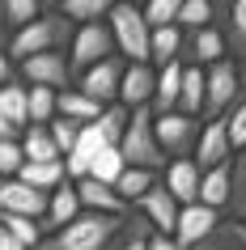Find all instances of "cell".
Segmentation results:
<instances>
[{
    "mask_svg": "<svg viewBox=\"0 0 246 250\" xmlns=\"http://www.w3.org/2000/svg\"><path fill=\"white\" fill-rule=\"evenodd\" d=\"M128 216H102V212H81L77 221H68L64 229L47 233L34 250H111L119 233H123Z\"/></svg>",
    "mask_w": 246,
    "mask_h": 250,
    "instance_id": "1",
    "label": "cell"
},
{
    "mask_svg": "<svg viewBox=\"0 0 246 250\" xmlns=\"http://www.w3.org/2000/svg\"><path fill=\"white\" fill-rule=\"evenodd\" d=\"M68 42H72V21H68L60 9H43L39 21H30L26 30L9 34V47H4V55H9L13 64H22V60H34V55L68 51Z\"/></svg>",
    "mask_w": 246,
    "mask_h": 250,
    "instance_id": "2",
    "label": "cell"
},
{
    "mask_svg": "<svg viewBox=\"0 0 246 250\" xmlns=\"http://www.w3.org/2000/svg\"><path fill=\"white\" fill-rule=\"evenodd\" d=\"M115 148H119V157H123V166H132V170H149V174L166 170V157H161L157 136H153V110L149 106H140V110L128 115V127H123Z\"/></svg>",
    "mask_w": 246,
    "mask_h": 250,
    "instance_id": "3",
    "label": "cell"
},
{
    "mask_svg": "<svg viewBox=\"0 0 246 250\" xmlns=\"http://www.w3.org/2000/svg\"><path fill=\"white\" fill-rule=\"evenodd\" d=\"M242 98H246V89H242V64H233L229 55H225V60H217L212 68H204V110H200V123L225 119Z\"/></svg>",
    "mask_w": 246,
    "mask_h": 250,
    "instance_id": "4",
    "label": "cell"
},
{
    "mask_svg": "<svg viewBox=\"0 0 246 250\" xmlns=\"http://www.w3.org/2000/svg\"><path fill=\"white\" fill-rule=\"evenodd\" d=\"M106 30H111V42H115V55L123 64H149V26L136 4H111L106 13Z\"/></svg>",
    "mask_w": 246,
    "mask_h": 250,
    "instance_id": "5",
    "label": "cell"
},
{
    "mask_svg": "<svg viewBox=\"0 0 246 250\" xmlns=\"http://www.w3.org/2000/svg\"><path fill=\"white\" fill-rule=\"evenodd\" d=\"M200 127H204L200 119L179 115V110H170V115H153V136H157L161 157H166V161L191 157V153H195V140H200Z\"/></svg>",
    "mask_w": 246,
    "mask_h": 250,
    "instance_id": "6",
    "label": "cell"
},
{
    "mask_svg": "<svg viewBox=\"0 0 246 250\" xmlns=\"http://www.w3.org/2000/svg\"><path fill=\"white\" fill-rule=\"evenodd\" d=\"M17 77H22V85H30V89H51V93L72 89V64H68V51H51V55L22 60V64H17Z\"/></svg>",
    "mask_w": 246,
    "mask_h": 250,
    "instance_id": "7",
    "label": "cell"
},
{
    "mask_svg": "<svg viewBox=\"0 0 246 250\" xmlns=\"http://www.w3.org/2000/svg\"><path fill=\"white\" fill-rule=\"evenodd\" d=\"M115 55V42H111V30L106 21H89V26H72V42H68V64L72 72H85V68L102 64Z\"/></svg>",
    "mask_w": 246,
    "mask_h": 250,
    "instance_id": "8",
    "label": "cell"
},
{
    "mask_svg": "<svg viewBox=\"0 0 246 250\" xmlns=\"http://www.w3.org/2000/svg\"><path fill=\"white\" fill-rule=\"evenodd\" d=\"M217 225H221V212L204 208V204H187V208H179V221H174V246L179 250L204 246Z\"/></svg>",
    "mask_w": 246,
    "mask_h": 250,
    "instance_id": "9",
    "label": "cell"
},
{
    "mask_svg": "<svg viewBox=\"0 0 246 250\" xmlns=\"http://www.w3.org/2000/svg\"><path fill=\"white\" fill-rule=\"evenodd\" d=\"M119 77H123V60L111 55V60H102V64L85 68L72 89H81L85 98H93L98 106H115V98H119Z\"/></svg>",
    "mask_w": 246,
    "mask_h": 250,
    "instance_id": "10",
    "label": "cell"
},
{
    "mask_svg": "<svg viewBox=\"0 0 246 250\" xmlns=\"http://www.w3.org/2000/svg\"><path fill=\"white\" fill-rule=\"evenodd\" d=\"M43 212H47V195H43V191L17 183V178H0V216L43 221Z\"/></svg>",
    "mask_w": 246,
    "mask_h": 250,
    "instance_id": "11",
    "label": "cell"
},
{
    "mask_svg": "<svg viewBox=\"0 0 246 250\" xmlns=\"http://www.w3.org/2000/svg\"><path fill=\"white\" fill-rule=\"evenodd\" d=\"M153 81L157 68L153 64H123V77H119V98L115 102L123 110H140V106L153 102Z\"/></svg>",
    "mask_w": 246,
    "mask_h": 250,
    "instance_id": "12",
    "label": "cell"
},
{
    "mask_svg": "<svg viewBox=\"0 0 246 250\" xmlns=\"http://www.w3.org/2000/svg\"><path fill=\"white\" fill-rule=\"evenodd\" d=\"M161 187L170 191V199H174L179 208L195 204V195H200V166H195L191 157L166 161V170H161Z\"/></svg>",
    "mask_w": 246,
    "mask_h": 250,
    "instance_id": "13",
    "label": "cell"
},
{
    "mask_svg": "<svg viewBox=\"0 0 246 250\" xmlns=\"http://www.w3.org/2000/svg\"><path fill=\"white\" fill-rule=\"evenodd\" d=\"M233 148H229V136H225V119H212V123H204L200 127V140H195V153L191 161L200 166V174L212 170V166H221V161H229Z\"/></svg>",
    "mask_w": 246,
    "mask_h": 250,
    "instance_id": "14",
    "label": "cell"
},
{
    "mask_svg": "<svg viewBox=\"0 0 246 250\" xmlns=\"http://www.w3.org/2000/svg\"><path fill=\"white\" fill-rule=\"evenodd\" d=\"M136 212H140L144 221L153 225V233H166V237H174V221H179V204L170 199V191L161 183L149 191V195H140L136 199Z\"/></svg>",
    "mask_w": 246,
    "mask_h": 250,
    "instance_id": "15",
    "label": "cell"
},
{
    "mask_svg": "<svg viewBox=\"0 0 246 250\" xmlns=\"http://www.w3.org/2000/svg\"><path fill=\"white\" fill-rule=\"evenodd\" d=\"M77 216H81L77 187H72V183H60L51 195H47V212H43L39 229H43V237H47V233H55V229H64L68 221H77Z\"/></svg>",
    "mask_w": 246,
    "mask_h": 250,
    "instance_id": "16",
    "label": "cell"
},
{
    "mask_svg": "<svg viewBox=\"0 0 246 250\" xmlns=\"http://www.w3.org/2000/svg\"><path fill=\"white\" fill-rule=\"evenodd\" d=\"M225 21H221V39H225V55H229L233 64H246V0H233L221 9Z\"/></svg>",
    "mask_w": 246,
    "mask_h": 250,
    "instance_id": "17",
    "label": "cell"
},
{
    "mask_svg": "<svg viewBox=\"0 0 246 250\" xmlns=\"http://www.w3.org/2000/svg\"><path fill=\"white\" fill-rule=\"evenodd\" d=\"M77 187V199H81V212H102V216H128V204L115 195V187H102L93 178H81Z\"/></svg>",
    "mask_w": 246,
    "mask_h": 250,
    "instance_id": "18",
    "label": "cell"
},
{
    "mask_svg": "<svg viewBox=\"0 0 246 250\" xmlns=\"http://www.w3.org/2000/svg\"><path fill=\"white\" fill-rule=\"evenodd\" d=\"M229 178H233V157L221 161V166H212V170H204L200 174V195H195V204L221 212L229 204Z\"/></svg>",
    "mask_w": 246,
    "mask_h": 250,
    "instance_id": "19",
    "label": "cell"
},
{
    "mask_svg": "<svg viewBox=\"0 0 246 250\" xmlns=\"http://www.w3.org/2000/svg\"><path fill=\"white\" fill-rule=\"evenodd\" d=\"M179 85H182V60H174V64H166V68H157L153 102H149V110H153V115H170V110L179 106Z\"/></svg>",
    "mask_w": 246,
    "mask_h": 250,
    "instance_id": "20",
    "label": "cell"
},
{
    "mask_svg": "<svg viewBox=\"0 0 246 250\" xmlns=\"http://www.w3.org/2000/svg\"><path fill=\"white\" fill-rule=\"evenodd\" d=\"M102 110H106V106H98L93 98H85L81 89H64V93H55V119H68V123H77V127L93 123Z\"/></svg>",
    "mask_w": 246,
    "mask_h": 250,
    "instance_id": "21",
    "label": "cell"
},
{
    "mask_svg": "<svg viewBox=\"0 0 246 250\" xmlns=\"http://www.w3.org/2000/svg\"><path fill=\"white\" fill-rule=\"evenodd\" d=\"M187 47H191L187 64H195V68H212L217 60H225V39H221V30H217V26L195 30L191 39H187Z\"/></svg>",
    "mask_w": 246,
    "mask_h": 250,
    "instance_id": "22",
    "label": "cell"
},
{
    "mask_svg": "<svg viewBox=\"0 0 246 250\" xmlns=\"http://www.w3.org/2000/svg\"><path fill=\"white\" fill-rule=\"evenodd\" d=\"M17 183L34 187V191H43V195H51L60 183H68L64 161H26V166L17 170Z\"/></svg>",
    "mask_w": 246,
    "mask_h": 250,
    "instance_id": "23",
    "label": "cell"
},
{
    "mask_svg": "<svg viewBox=\"0 0 246 250\" xmlns=\"http://www.w3.org/2000/svg\"><path fill=\"white\" fill-rule=\"evenodd\" d=\"M174 110L191 119H200V110H204V68L187 64V60H182V85H179V106Z\"/></svg>",
    "mask_w": 246,
    "mask_h": 250,
    "instance_id": "24",
    "label": "cell"
},
{
    "mask_svg": "<svg viewBox=\"0 0 246 250\" xmlns=\"http://www.w3.org/2000/svg\"><path fill=\"white\" fill-rule=\"evenodd\" d=\"M182 60V30L179 26H166V30H149V64L153 68H166Z\"/></svg>",
    "mask_w": 246,
    "mask_h": 250,
    "instance_id": "25",
    "label": "cell"
},
{
    "mask_svg": "<svg viewBox=\"0 0 246 250\" xmlns=\"http://www.w3.org/2000/svg\"><path fill=\"white\" fill-rule=\"evenodd\" d=\"M0 119L9 123V127H30V119H26V85L22 81H9V85H0Z\"/></svg>",
    "mask_w": 246,
    "mask_h": 250,
    "instance_id": "26",
    "label": "cell"
},
{
    "mask_svg": "<svg viewBox=\"0 0 246 250\" xmlns=\"http://www.w3.org/2000/svg\"><path fill=\"white\" fill-rule=\"evenodd\" d=\"M17 148H22V157H26V161H60V153H55L51 136H47V127H39V123L22 127V136H17Z\"/></svg>",
    "mask_w": 246,
    "mask_h": 250,
    "instance_id": "27",
    "label": "cell"
},
{
    "mask_svg": "<svg viewBox=\"0 0 246 250\" xmlns=\"http://www.w3.org/2000/svg\"><path fill=\"white\" fill-rule=\"evenodd\" d=\"M212 17H217V4L212 0H179V21L174 26L182 34H195V30L212 26Z\"/></svg>",
    "mask_w": 246,
    "mask_h": 250,
    "instance_id": "28",
    "label": "cell"
},
{
    "mask_svg": "<svg viewBox=\"0 0 246 250\" xmlns=\"http://www.w3.org/2000/svg\"><path fill=\"white\" fill-rule=\"evenodd\" d=\"M153 187H157V174H149V170H132V166H128V170L119 174V183H115V195L132 208V204H136L140 195H149Z\"/></svg>",
    "mask_w": 246,
    "mask_h": 250,
    "instance_id": "29",
    "label": "cell"
},
{
    "mask_svg": "<svg viewBox=\"0 0 246 250\" xmlns=\"http://www.w3.org/2000/svg\"><path fill=\"white\" fill-rule=\"evenodd\" d=\"M123 170H128V166H123V157H119V148L106 145L102 153L89 161V174H85V178H93V183H102V187H115Z\"/></svg>",
    "mask_w": 246,
    "mask_h": 250,
    "instance_id": "30",
    "label": "cell"
},
{
    "mask_svg": "<svg viewBox=\"0 0 246 250\" xmlns=\"http://www.w3.org/2000/svg\"><path fill=\"white\" fill-rule=\"evenodd\" d=\"M225 208H233V221L246 225V148L233 153V178H229V204Z\"/></svg>",
    "mask_w": 246,
    "mask_h": 250,
    "instance_id": "31",
    "label": "cell"
},
{
    "mask_svg": "<svg viewBox=\"0 0 246 250\" xmlns=\"http://www.w3.org/2000/svg\"><path fill=\"white\" fill-rule=\"evenodd\" d=\"M60 13H64L72 26H89V21H106L111 4H106V0H64Z\"/></svg>",
    "mask_w": 246,
    "mask_h": 250,
    "instance_id": "32",
    "label": "cell"
},
{
    "mask_svg": "<svg viewBox=\"0 0 246 250\" xmlns=\"http://www.w3.org/2000/svg\"><path fill=\"white\" fill-rule=\"evenodd\" d=\"M43 9H47V4H39V0H4V30H9V34L26 30L30 21L43 17Z\"/></svg>",
    "mask_w": 246,
    "mask_h": 250,
    "instance_id": "33",
    "label": "cell"
},
{
    "mask_svg": "<svg viewBox=\"0 0 246 250\" xmlns=\"http://www.w3.org/2000/svg\"><path fill=\"white\" fill-rule=\"evenodd\" d=\"M128 115H132V110H123V106L115 102V106H106L102 115L93 119V127L102 132L106 145H119V136H123V127H128Z\"/></svg>",
    "mask_w": 246,
    "mask_h": 250,
    "instance_id": "34",
    "label": "cell"
},
{
    "mask_svg": "<svg viewBox=\"0 0 246 250\" xmlns=\"http://www.w3.org/2000/svg\"><path fill=\"white\" fill-rule=\"evenodd\" d=\"M0 229L9 237H17L26 250H34L43 242V229H39V221H26V216H0Z\"/></svg>",
    "mask_w": 246,
    "mask_h": 250,
    "instance_id": "35",
    "label": "cell"
},
{
    "mask_svg": "<svg viewBox=\"0 0 246 250\" xmlns=\"http://www.w3.org/2000/svg\"><path fill=\"white\" fill-rule=\"evenodd\" d=\"M140 17H144L149 30H166V26L179 21V0H149V4L140 9Z\"/></svg>",
    "mask_w": 246,
    "mask_h": 250,
    "instance_id": "36",
    "label": "cell"
},
{
    "mask_svg": "<svg viewBox=\"0 0 246 250\" xmlns=\"http://www.w3.org/2000/svg\"><path fill=\"white\" fill-rule=\"evenodd\" d=\"M225 136H229V148H233V153H242V148H246V98L225 115Z\"/></svg>",
    "mask_w": 246,
    "mask_h": 250,
    "instance_id": "37",
    "label": "cell"
},
{
    "mask_svg": "<svg viewBox=\"0 0 246 250\" xmlns=\"http://www.w3.org/2000/svg\"><path fill=\"white\" fill-rule=\"evenodd\" d=\"M22 166H26V157H22L17 140H0V178H17Z\"/></svg>",
    "mask_w": 246,
    "mask_h": 250,
    "instance_id": "38",
    "label": "cell"
},
{
    "mask_svg": "<svg viewBox=\"0 0 246 250\" xmlns=\"http://www.w3.org/2000/svg\"><path fill=\"white\" fill-rule=\"evenodd\" d=\"M217 237L225 242V246H233V250H246V225H238V221L217 225Z\"/></svg>",
    "mask_w": 246,
    "mask_h": 250,
    "instance_id": "39",
    "label": "cell"
},
{
    "mask_svg": "<svg viewBox=\"0 0 246 250\" xmlns=\"http://www.w3.org/2000/svg\"><path fill=\"white\" fill-rule=\"evenodd\" d=\"M149 250H179V246H174V237H166V233H153V237H149Z\"/></svg>",
    "mask_w": 246,
    "mask_h": 250,
    "instance_id": "40",
    "label": "cell"
},
{
    "mask_svg": "<svg viewBox=\"0 0 246 250\" xmlns=\"http://www.w3.org/2000/svg\"><path fill=\"white\" fill-rule=\"evenodd\" d=\"M9 81H13V60L0 51V85H9Z\"/></svg>",
    "mask_w": 246,
    "mask_h": 250,
    "instance_id": "41",
    "label": "cell"
},
{
    "mask_svg": "<svg viewBox=\"0 0 246 250\" xmlns=\"http://www.w3.org/2000/svg\"><path fill=\"white\" fill-rule=\"evenodd\" d=\"M9 47V30H4V0H0V51Z\"/></svg>",
    "mask_w": 246,
    "mask_h": 250,
    "instance_id": "42",
    "label": "cell"
},
{
    "mask_svg": "<svg viewBox=\"0 0 246 250\" xmlns=\"http://www.w3.org/2000/svg\"><path fill=\"white\" fill-rule=\"evenodd\" d=\"M242 89H246V68H242Z\"/></svg>",
    "mask_w": 246,
    "mask_h": 250,
    "instance_id": "43",
    "label": "cell"
}]
</instances>
